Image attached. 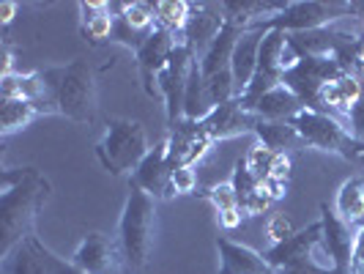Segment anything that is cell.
Here are the masks:
<instances>
[{
    "mask_svg": "<svg viewBox=\"0 0 364 274\" xmlns=\"http://www.w3.org/2000/svg\"><path fill=\"white\" fill-rule=\"evenodd\" d=\"M350 274H364V225L356 231L353 255H350Z\"/></svg>",
    "mask_w": 364,
    "mask_h": 274,
    "instance_id": "8d00e7d4",
    "label": "cell"
},
{
    "mask_svg": "<svg viewBox=\"0 0 364 274\" xmlns=\"http://www.w3.org/2000/svg\"><path fill=\"white\" fill-rule=\"evenodd\" d=\"M291 157L288 154H274V162H272V179H282L288 181L291 179Z\"/></svg>",
    "mask_w": 364,
    "mask_h": 274,
    "instance_id": "74e56055",
    "label": "cell"
},
{
    "mask_svg": "<svg viewBox=\"0 0 364 274\" xmlns=\"http://www.w3.org/2000/svg\"><path fill=\"white\" fill-rule=\"evenodd\" d=\"M109 14L121 17L129 28L140 31V33H151L156 28V17H154V3L146 0H134V3H109Z\"/></svg>",
    "mask_w": 364,
    "mask_h": 274,
    "instance_id": "83f0119b",
    "label": "cell"
},
{
    "mask_svg": "<svg viewBox=\"0 0 364 274\" xmlns=\"http://www.w3.org/2000/svg\"><path fill=\"white\" fill-rule=\"evenodd\" d=\"M291 0H225L219 3L225 19L236 22L238 28H255V25H263L274 19L277 14H282L288 9Z\"/></svg>",
    "mask_w": 364,
    "mask_h": 274,
    "instance_id": "d6986e66",
    "label": "cell"
},
{
    "mask_svg": "<svg viewBox=\"0 0 364 274\" xmlns=\"http://www.w3.org/2000/svg\"><path fill=\"white\" fill-rule=\"evenodd\" d=\"M260 186L266 189V195H269L274 203L282 201V198L288 195V181H282V179H272V176H269L266 181H260Z\"/></svg>",
    "mask_w": 364,
    "mask_h": 274,
    "instance_id": "f35d334b",
    "label": "cell"
},
{
    "mask_svg": "<svg viewBox=\"0 0 364 274\" xmlns=\"http://www.w3.org/2000/svg\"><path fill=\"white\" fill-rule=\"evenodd\" d=\"M343 74L346 69L337 63V58H301L296 66H291L282 74V85L291 88L307 110L323 112L321 93L331 80H337Z\"/></svg>",
    "mask_w": 364,
    "mask_h": 274,
    "instance_id": "ba28073f",
    "label": "cell"
},
{
    "mask_svg": "<svg viewBox=\"0 0 364 274\" xmlns=\"http://www.w3.org/2000/svg\"><path fill=\"white\" fill-rule=\"evenodd\" d=\"M156 241V201L146 189L129 184V195L118 219V244L129 269H146Z\"/></svg>",
    "mask_w": 364,
    "mask_h": 274,
    "instance_id": "3957f363",
    "label": "cell"
},
{
    "mask_svg": "<svg viewBox=\"0 0 364 274\" xmlns=\"http://www.w3.org/2000/svg\"><path fill=\"white\" fill-rule=\"evenodd\" d=\"M252 135H257V143L272 148L274 154H285L288 148H304L299 132L291 127V121H266V118H257V127Z\"/></svg>",
    "mask_w": 364,
    "mask_h": 274,
    "instance_id": "484cf974",
    "label": "cell"
},
{
    "mask_svg": "<svg viewBox=\"0 0 364 274\" xmlns=\"http://www.w3.org/2000/svg\"><path fill=\"white\" fill-rule=\"evenodd\" d=\"M362 33H364V19H362Z\"/></svg>",
    "mask_w": 364,
    "mask_h": 274,
    "instance_id": "ee69618b",
    "label": "cell"
},
{
    "mask_svg": "<svg viewBox=\"0 0 364 274\" xmlns=\"http://www.w3.org/2000/svg\"><path fill=\"white\" fill-rule=\"evenodd\" d=\"M38 115H50L47 110L36 102H25V99H0V135L9 137L19 129H25L31 121H36Z\"/></svg>",
    "mask_w": 364,
    "mask_h": 274,
    "instance_id": "d4e9b609",
    "label": "cell"
},
{
    "mask_svg": "<svg viewBox=\"0 0 364 274\" xmlns=\"http://www.w3.org/2000/svg\"><path fill=\"white\" fill-rule=\"evenodd\" d=\"M321 228H323L321 244L331 266L337 269V274H350V255H353V241H356L353 225H348L334 209L321 203Z\"/></svg>",
    "mask_w": 364,
    "mask_h": 274,
    "instance_id": "2e32d148",
    "label": "cell"
},
{
    "mask_svg": "<svg viewBox=\"0 0 364 274\" xmlns=\"http://www.w3.org/2000/svg\"><path fill=\"white\" fill-rule=\"evenodd\" d=\"M11 63H14L11 47H9V44H3V69H0V72H3V77H6V74H14V72H11Z\"/></svg>",
    "mask_w": 364,
    "mask_h": 274,
    "instance_id": "b9f144b4",
    "label": "cell"
},
{
    "mask_svg": "<svg viewBox=\"0 0 364 274\" xmlns=\"http://www.w3.org/2000/svg\"><path fill=\"white\" fill-rule=\"evenodd\" d=\"M50 192L53 186L36 167H6L0 173V258L33 236Z\"/></svg>",
    "mask_w": 364,
    "mask_h": 274,
    "instance_id": "6da1fadb",
    "label": "cell"
},
{
    "mask_svg": "<svg viewBox=\"0 0 364 274\" xmlns=\"http://www.w3.org/2000/svg\"><path fill=\"white\" fill-rule=\"evenodd\" d=\"M348 225H359L364 222V179L362 176H350L340 189L331 206Z\"/></svg>",
    "mask_w": 364,
    "mask_h": 274,
    "instance_id": "4316f807",
    "label": "cell"
},
{
    "mask_svg": "<svg viewBox=\"0 0 364 274\" xmlns=\"http://www.w3.org/2000/svg\"><path fill=\"white\" fill-rule=\"evenodd\" d=\"M291 127L299 132L304 148L312 151H321V154H331V157H340L346 162H359L364 146L356 143L350 137V132L346 129V124L334 115L326 112H315V110H301L299 115L291 118Z\"/></svg>",
    "mask_w": 364,
    "mask_h": 274,
    "instance_id": "5b68a950",
    "label": "cell"
},
{
    "mask_svg": "<svg viewBox=\"0 0 364 274\" xmlns=\"http://www.w3.org/2000/svg\"><path fill=\"white\" fill-rule=\"evenodd\" d=\"M356 164H359V167H364V151H362V157H359V162H356Z\"/></svg>",
    "mask_w": 364,
    "mask_h": 274,
    "instance_id": "7bdbcfd3",
    "label": "cell"
},
{
    "mask_svg": "<svg viewBox=\"0 0 364 274\" xmlns=\"http://www.w3.org/2000/svg\"><path fill=\"white\" fill-rule=\"evenodd\" d=\"M129 184L146 189L154 201H173V167L167 162V137H162L156 146H151L148 157L140 162V167L129 176Z\"/></svg>",
    "mask_w": 364,
    "mask_h": 274,
    "instance_id": "5bb4252c",
    "label": "cell"
},
{
    "mask_svg": "<svg viewBox=\"0 0 364 274\" xmlns=\"http://www.w3.org/2000/svg\"><path fill=\"white\" fill-rule=\"evenodd\" d=\"M241 33H244V28H238L236 22L228 19L225 28L219 31V36L214 38V44L198 60V69L203 74V83L208 88V96H211L214 107L236 99V83H233L230 60H233V50H236Z\"/></svg>",
    "mask_w": 364,
    "mask_h": 274,
    "instance_id": "52a82bcc",
    "label": "cell"
},
{
    "mask_svg": "<svg viewBox=\"0 0 364 274\" xmlns=\"http://www.w3.org/2000/svg\"><path fill=\"white\" fill-rule=\"evenodd\" d=\"M225 14L219 9V3H192L189 19L183 25V31L178 33V41L186 44L192 55L200 60L205 50L214 44V38L219 36V31L225 28Z\"/></svg>",
    "mask_w": 364,
    "mask_h": 274,
    "instance_id": "9a60e30c",
    "label": "cell"
},
{
    "mask_svg": "<svg viewBox=\"0 0 364 274\" xmlns=\"http://www.w3.org/2000/svg\"><path fill=\"white\" fill-rule=\"evenodd\" d=\"M189 11H192V3L189 0H159L154 3V17H156V25L170 31V33H181L186 19H189Z\"/></svg>",
    "mask_w": 364,
    "mask_h": 274,
    "instance_id": "f1b7e54d",
    "label": "cell"
},
{
    "mask_svg": "<svg viewBox=\"0 0 364 274\" xmlns=\"http://www.w3.org/2000/svg\"><path fill=\"white\" fill-rule=\"evenodd\" d=\"M219 274H279L272 263L247 244H238L228 236H217Z\"/></svg>",
    "mask_w": 364,
    "mask_h": 274,
    "instance_id": "ac0fdd59",
    "label": "cell"
},
{
    "mask_svg": "<svg viewBox=\"0 0 364 274\" xmlns=\"http://www.w3.org/2000/svg\"><path fill=\"white\" fill-rule=\"evenodd\" d=\"M176 44H178V36L156 25L154 33L146 38V44L134 53L143 91H146V96H151V99H159V85H156V80H159V74L164 72V66H167L170 55L176 50Z\"/></svg>",
    "mask_w": 364,
    "mask_h": 274,
    "instance_id": "4fadbf2b",
    "label": "cell"
},
{
    "mask_svg": "<svg viewBox=\"0 0 364 274\" xmlns=\"http://www.w3.org/2000/svg\"><path fill=\"white\" fill-rule=\"evenodd\" d=\"M195 195L211 203V206L217 209V214L230 211V209H238V195L230 181H219V184H211V186H203L200 192H195Z\"/></svg>",
    "mask_w": 364,
    "mask_h": 274,
    "instance_id": "f546056e",
    "label": "cell"
},
{
    "mask_svg": "<svg viewBox=\"0 0 364 274\" xmlns=\"http://www.w3.org/2000/svg\"><path fill=\"white\" fill-rule=\"evenodd\" d=\"M44 80L58 115L74 124H93L99 99H96V72L88 60L74 58L66 66L44 69Z\"/></svg>",
    "mask_w": 364,
    "mask_h": 274,
    "instance_id": "7a4b0ae2",
    "label": "cell"
},
{
    "mask_svg": "<svg viewBox=\"0 0 364 274\" xmlns=\"http://www.w3.org/2000/svg\"><path fill=\"white\" fill-rule=\"evenodd\" d=\"M112 28H115V17L109 14V3L105 0H82L80 3V33L91 47L109 41Z\"/></svg>",
    "mask_w": 364,
    "mask_h": 274,
    "instance_id": "7402d4cb",
    "label": "cell"
},
{
    "mask_svg": "<svg viewBox=\"0 0 364 274\" xmlns=\"http://www.w3.org/2000/svg\"><path fill=\"white\" fill-rule=\"evenodd\" d=\"M14 11H17V3H11V0L0 6V25H3V28H9V25H11V19H14Z\"/></svg>",
    "mask_w": 364,
    "mask_h": 274,
    "instance_id": "60d3db41",
    "label": "cell"
},
{
    "mask_svg": "<svg viewBox=\"0 0 364 274\" xmlns=\"http://www.w3.org/2000/svg\"><path fill=\"white\" fill-rule=\"evenodd\" d=\"M346 129L350 132V137H353L356 143L364 146V96L359 99V105L350 110V115H348V121H346Z\"/></svg>",
    "mask_w": 364,
    "mask_h": 274,
    "instance_id": "d590c367",
    "label": "cell"
},
{
    "mask_svg": "<svg viewBox=\"0 0 364 274\" xmlns=\"http://www.w3.org/2000/svg\"><path fill=\"white\" fill-rule=\"evenodd\" d=\"M266 31L255 25V28H247L241 38H238L236 50H233V60H230V69H233V83H236V99L247 91V85L252 83V74L257 69V53H260V44H263Z\"/></svg>",
    "mask_w": 364,
    "mask_h": 274,
    "instance_id": "ffe728a7",
    "label": "cell"
},
{
    "mask_svg": "<svg viewBox=\"0 0 364 274\" xmlns=\"http://www.w3.org/2000/svg\"><path fill=\"white\" fill-rule=\"evenodd\" d=\"M272 162H274V151L266 146H252L247 151V157H244V164H247V170L255 176L257 181H266L269 176H272Z\"/></svg>",
    "mask_w": 364,
    "mask_h": 274,
    "instance_id": "4dcf8cb0",
    "label": "cell"
},
{
    "mask_svg": "<svg viewBox=\"0 0 364 274\" xmlns=\"http://www.w3.org/2000/svg\"><path fill=\"white\" fill-rule=\"evenodd\" d=\"M340 19H364V3H323V0H291L288 9L274 19L263 22V31L307 33L318 28L337 25Z\"/></svg>",
    "mask_w": 364,
    "mask_h": 274,
    "instance_id": "8992f818",
    "label": "cell"
},
{
    "mask_svg": "<svg viewBox=\"0 0 364 274\" xmlns=\"http://www.w3.org/2000/svg\"><path fill=\"white\" fill-rule=\"evenodd\" d=\"M173 189H176V195H195L198 192V170L195 167L173 170Z\"/></svg>",
    "mask_w": 364,
    "mask_h": 274,
    "instance_id": "e575fe53",
    "label": "cell"
},
{
    "mask_svg": "<svg viewBox=\"0 0 364 274\" xmlns=\"http://www.w3.org/2000/svg\"><path fill=\"white\" fill-rule=\"evenodd\" d=\"M203 127L208 132V137H211L214 143H219V140H230V137H238V135L255 132L257 115L241 107L238 99H230V102L214 107V112L203 121Z\"/></svg>",
    "mask_w": 364,
    "mask_h": 274,
    "instance_id": "e0dca14e",
    "label": "cell"
},
{
    "mask_svg": "<svg viewBox=\"0 0 364 274\" xmlns=\"http://www.w3.org/2000/svg\"><path fill=\"white\" fill-rule=\"evenodd\" d=\"M148 132L134 118H109L105 124V137L96 143V159L109 176L134 173L148 157Z\"/></svg>",
    "mask_w": 364,
    "mask_h": 274,
    "instance_id": "277c9868",
    "label": "cell"
},
{
    "mask_svg": "<svg viewBox=\"0 0 364 274\" xmlns=\"http://www.w3.org/2000/svg\"><path fill=\"white\" fill-rule=\"evenodd\" d=\"M0 274H50L44 258L38 253V238H25L9 255L0 258Z\"/></svg>",
    "mask_w": 364,
    "mask_h": 274,
    "instance_id": "cb8c5ba5",
    "label": "cell"
},
{
    "mask_svg": "<svg viewBox=\"0 0 364 274\" xmlns=\"http://www.w3.org/2000/svg\"><path fill=\"white\" fill-rule=\"evenodd\" d=\"M38 253L44 258V263H47V272L50 274H85L82 269H77L72 260H66V258L55 255L50 247H44L41 241H38Z\"/></svg>",
    "mask_w": 364,
    "mask_h": 274,
    "instance_id": "d6a6232c",
    "label": "cell"
},
{
    "mask_svg": "<svg viewBox=\"0 0 364 274\" xmlns=\"http://www.w3.org/2000/svg\"><path fill=\"white\" fill-rule=\"evenodd\" d=\"M301 110H304V105L291 88L277 85L274 91L263 93L250 107V112H255L257 118H266V121H291L293 115H299Z\"/></svg>",
    "mask_w": 364,
    "mask_h": 274,
    "instance_id": "603a6c76",
    "label": "cell"
},
{
    "mask_svg": "<svg viewBox=\"0 0 364 274\" xmlns=\"http://www.w3.org/2000/svg\"><path fill=\"white\" fill-rule=\"evenodd\" d=\"M72 260L77 269L85 274H121L124 266V253L118 236H107L102 231H91L80 238V244L74 247Z\"/></svg>",
    "mask_w": 364,
    "mask_h": 274,
    "instance_id": "8fae6325",
    "label": "cell"
},
{
    "mask_svg": "<svg viewBox=\"0 0 364 274\" xmlns=\"http://www.w3.org/2000/svg\"><path fill=\"white\" fill-rule=\"evenodd\" d=\"M362 96H364L362 83H359L356 77H350V74H343V77L331 80L326 88H323L321 105H323V112H326V115H334V118H340V121L346 124L350 110L359 105Z\"/></svg>",
    "mask_w": 364,
    "mask_h": 274,
    "instance_id": "44dd1931",
    "label": "cell"
},
{
    "mask_svg": "<svg viewBox=\"0 0 364 274\" xmlns=\"http://www.w3.org/2000/svg\"><path fill=\"white\" fill-rule=\"evenodd\" d=\"M266 233L272 238V244H282V241H288V238L296 233V228H293V222L288 214H274L269 219V225H266Z\"/></svg>",
    "mask_w": 364,
    "mask_h": 274,
    "instance_id": "836d02e7",
    "label": "cell"
},
{
    "mask_svg": "<svg viewBox=\"0 0 364 274\" xmlns=\"http://www.w3.org/2000/svg\"><path fill=\"white\" fill-rule=\"evenodd\" d=\"M211 146H214V140L208 137L203 121L181 118L170 127V135H167V162L173 170L195 167L211 151Z\"/></svg>",
    "mask_w": 364,
    "mask_h": 274,
    "instance_id": "7c38bea8",
    "label": "cell"
},
{
    "mask_svg": "<svg viewBox=\"0 0 364 274\" xmlns=\"http://www.w3.org/2000/svg\"><path fill=\"white\" fill-rule=\"evenodd\" d=\"M198 66V58L186 44H176V50L170 55L164 72L159 74L156 85H159V99L164 102V112H167V127H173L176 121L183 118V96H186V85L189 77Z\"/></svg>",
    "mask_w": 364,
    "mask_h": 274,
    "instance_id": "30bf717a",
    "label": "cell"
},
{
    "mask_svg": "<svg viewBox=\"0 0 364 274\" xmlns=\"http://www.w3.org/2000/svg\"><path fill=\"white\" fill-rule=\"evenodd\" d=\"M217 222L222 231H236L238 225L244 222V211L241 209H230V211H222V214H217Z\"/></svg>",
    "mask_w": 364,
    "mask_h": 274,
    "instance_id": "ab89813d",
    "label": "cell"
},
{
    "mask_svg": "<svg viewBox=\"0 0 364 274\" xmlns=\"http://www.w3.org/2000/svg\"><path fill=\"white\" fill-rule=\"evenodd\" d=\"M285 47H288V33H282V31H266L263 44H260V53H257V69L252 74V83L247 85V91L238 96V102H241L244 110L252 107L263 93L274 91L277 85H282V74H285L282 55H285Z\"/></svg>",
    "mask_w": 364,
    "mask_h": 274,
    "instance_id": "9c48e42d",
    "label": "cell"
},
{
    "mask_svg": "<svg viewBox=\"0 0 364 274\" xmlns=\"http://www.w3.org/2000/svg\"><path fill=\"white\" fill-rule=\"evenodd\" d=\"M230 184H233V189H236L238 195V203H244L252 192H257L260 189V181H257L255 176L247 170V164H244V159H238L236 167H233V176H230Z\"/></svg>",
    "mask_w": 364,
    "mask_h": 274,
    "instance_id": "1f68e13d",
    "label": "cell"
}]
</instances>
